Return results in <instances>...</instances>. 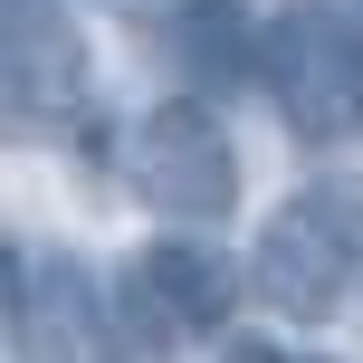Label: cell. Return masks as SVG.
Segmentation results:
<instances>
[{"label": "cell", "mask_w": 363, "mask_h": 363, "mask_svg": "<svg viewBox=\"0 0 363 363\" xmlns=\"http://www.w3.org/2000/svg\"><path fill=\"white\" fill-rule=\"evenodd\" d=\"M249 287H258V306L287 315V325H325L363 287V182H345V172L296 182L268 211L258 249H249Z\"/></svg>", "instance_id": "cell-1"}, {"label": "cell", "mask_w": 363, "mask_h": 363, "mask_svg": "<svg viewBox=\"0 0 363 363\" xmlns=\"http://www.w3.org/2000/svg\"><path fill=\"white\" fill-rule=\"evenodd\" d=\"M258 86L277 96L296 144L363 134V10L354 0H277L258 38Z\"/></svg>", "instance_id": "cell-2"}, {"label": "cell", "mask_w": 363, "mask_h": 363, "mask_svg": "<svg viewBox=\"0 0 363 363\" xmlns=\"http://www.w3.org/2000/svg\"><path fill=\"white\" fill-rule=\"evenodd\" d=\"M239 306V268L201 239H144L115 277V325H125L134 354H182V345H211Z\"/></svg>", "instance_id": "cell-3"}, {"label": "cell", "mask_w": 363, "mask_h": 363, "mask_svg": "<svg viewBox=\"0 0 363 363\" xmlns=\"http://www.w3.org/2000/svg\"><path fill=\"white\" fill-rule=\"evenodd\" d=\"M125 172H134V191H144L163 220H182V230L230 220V201H239V144H230V125H220L201 96H172V106H153L144 125H134Z\"/></svg>", "instance_id": "cell-4"}, {"label": "cell", "mask_w": 363, "mask_h": 363, "mask_svg": "<svg viewBox=\"0 0 363 363\" xmlns=\"http://www.w3.org/2000/svg\"><path fill=\"white\" fill-rule=\"evenodd\" d=\"M10 335H19V363H115L125 354V325H106L86 268L38 258V249L10 258Z\"/></svg>", "instance_id": "cell-5"}, {"label": "cell", "mask_w": 363, "mask_h": 363, "mask_svg": "<svg viewBox=\"0 0 363 363\" xmlns=\"http://www.w3.org/2000/svg\"><path fill=\"white\" fill-rule=\"evenodd\" d=\"M10 115L29 134H67L86 115V38L57 0H10Z\"/></svg>", "instance_id": "cell-6"}, {"label": "cell", "mask_w": 363, "mask_h": 363, "mask_svg": "<svg viewBox=\"0 0 363 363\" xmlns=\"http://www.w3.org/2000/svg\"><path fill=\"white\" fill-rule=\"evenodd\" d=\"M258 38L268 29H249L239 0H172L163 10V48H172V67L191 77L201 96H230L239 77L258 67Z\"/></svg>", "instance_id": "cell-7"}, {"label": "cell", "mask_w": 363, "mask_h": 363, "mask_svg": "<svg viewBox=\"0 0 363 363\" xmlns=\"http://www.w3.org/2000/svg\"><path fill=\"white\" fill-rule=\"evenodd\" d=\"M220 363H325V354H296V345H268V335H239Z\"/></svg>", "instance_id": "cell-8"}]
</instances>
